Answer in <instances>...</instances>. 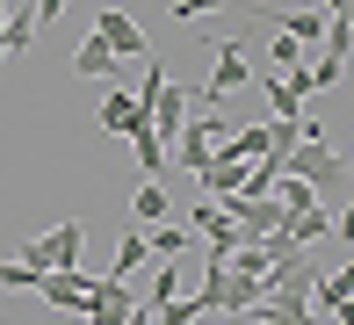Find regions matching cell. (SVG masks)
<instances>
[{
    "instance_id": "1",
    "label": "cell",
    "mask_w": 354,
    "mask_h": 325,
    "mask_svg": "<svg viewBox=\"0 0 354 325\" xmlns=\"http://www.w3.org/2000/svg\"><path fill=\"white\" fill-rule=\"evenodd\" d=\"M282 174L311 181L318 195H340V181H347V159H340V145H333V138H297V145L282 152Z\"/></svg>"
},
{
    "instance_id": "2",
    "label": "cell",
    "mask_w": 354,
    "mask_h": 325,
    "mask_svg": "<svg viewBox=\"0 0 354 325\" xmlns=\"http://www.w3.org/2000/svg\"><path fill=\"white\" fill-rule=\"evenodd\" d=\"M318 260L311 246H297V253H275L268 260V275H261V304H311V282H318Z\"/></svg>"
},
{
    "instance_id": "3",
    "label": "cell",
    "mask_w": 354,
    "mask_h": 325,
    "mask_svg": "<svg viewBox=\"0 0 354 325\" xmlns=\"http://www.w3.org/2000/svg\"><path fill=\"white\" fill-rule=\"evenodd\" d=\"M246 80H253L246 44H232V37H224V44H210V80H203V87L188 94V102H196V109H217L224 94H232V87H246Z\"/></svg>"
},
{
    "instance_id": "4",
    "label": "cell",
    "mask_w": 354,
    "mask_h": 325,
    "mask_svg": "<svg viewBox=\"0 0 354 325\" xmlns=\"http://www.w3.org/2000/svg\"><path fill=\"white\" fill-rule=\"evenodd\" d=\"M80 246H87V224H80V217H66L58 232H37L22 253H15V260H29V268H44V275H51V268H80Z\"/></svg>"
},
{
    "instance_id": "5",
    "label": "cell",
    "mask_w": 354,
    "mask_h": 325,
    "mask_svg": "<svg viewBox=\"0 0 354 325\" xmlns=\"http://www.w3.org/2000/svg\"><path fill=\"white\" fill-rule=\"evenodd\" d=\"M217 203H224V217H232L246 239H268V232H282V224H289L282 195H217Z\"/></svg>"
},
{
    "instance_id": "6",
    "label": "cell",
    "mask_w": 354,
    "mask_h": 325,
    "mask_svg": "<svg viewBox=\"0 0 354 325\" xmlns=\"http://www.w3.org/2000/svg\"><path fill=\"white\" fill-rule=\"evenodd\" d=\"M131 304H138V297L123 289V275H94L80 318H87V325H131Z\"/></svg>"
},
{
    "instance_id": "7",
    "label": "cell",
    "mask_w": 354,
    "mask_h": 325,
    "mask_svg": "<svg viewBox=\"0 0 354 325\" xmlns=\"http://www.w3.org/2000/svg\"><path fill=\"white\" fill-rule=\"evenodd\" d=\"M94 37L109 44L123 65H145V29H138V15H123V8H102L94 15Z\"/></svg>"
},
{
    "instance_id": "8",
    "label": "cell",
    "mask_w": 354,
    "mask_h": 325,
    "mask_svg": "<svg viewBox=\"0 0 354 325\" xmlns=\"http://www.w3.org/2000/svg\"><path fill=\"white\" fill-rule=\"evenodd\" d=\"M217 130H224V116H217V109H196V116L181 123V138H174V159H181L188 174H203V159H210Z\"/></svg>"
},
{
    "instance_id": "9",
    "label": "cell",
    "mask_w": 354,
    "mask_h": 325,
    "mask_svg": "<svg viewBox=\"0 0 354 325\" xmlns=\"http://www.w3.org/2000/svg\"><path fill=\"white\" fill-rule=\"evenodd\" d=\"M87 282H94L87 268H51V275H44V289H37V297L51 304V311H80V304H87Z\"/></svg>"
},
{
    "instance_id": "10",
    "label": "cell",
    "mask_w": 354,
    "mask_h": 325,
    "mask_svg": "<svg viewBox=\"0 0 354 325\" xmlns=\"http://www.w3.org/2000/svg\"><path fill=\"white\" fill-rule=\"evenodd\" d=\"M261 304V275H246V268H232L224 260V282H217V311H253Z\"/></svg>"
},
{
    "instance_id": "11",
    "label": "cell",
    "mask_w": 354,
    "mask_h": 325,
    "mask_svg": "<svg viewBox=\"0 0 354 325\" xmlns=\"http://www.w3.org/2000/svg\"><path fill=\"white\" fill-rule=\"evenodd\" d=\"M145 239H152V260H181L188 246H203V239H196V224H174V217L145 224Z\"/></svg>"
},
{
    "instance_id": "12",
    "label": "cell",
    "mask_w": 354,
    "mask_h": 325,
    "mask_svg": "<svg viewBox=\"0 0 354 325\" xmlns=\"http://www.w3.org/2000/svg\"><path fill=\"white\" fill-rule=\"evenodd\" d=\"M131 152H138V167H145V181H159V174H167V159H174V145L159 138L152 123H145V130H131Z\"/></svg>"
},
{
    "instance_id": "13",
    "label": "cell",
    "mask_w": 354,
    "mask_h": 325,
    "mask_svg": "<svg viewBox=\"0 0 354 325\" xmlns=\"http://www.w3.org/2000/svg\"><path fill=\"white\" fill-rule=\"evenodd\" d=\"M116 65H123V58L109 51L102 37H87V44L73 51V73H80V80H116Z\"/></svg>"
},
{
    "instance_id": "14",
    "label": "cell",
    "mask_w": 354,
    "mask_h": 325,
    "mask_svg": "<svg viewBox=\"0 0 354 325\" xmlns=\"http://www.w3.org/2000/svg\"><path fill=\"white\" fill-rule=\"evenodd\" d=\"M0 289H8V297H37V289H44V268H29V260H0Z\"/></svg>"
},
{
    "instance_id": "15",
    "label": "cell",
    "mask_w": 354,
    "mask_h": 325,
    "mask_svg": "<svg viewBox=\"0 0 354 325\" xmlns=\"http://www.w3.org/2000/svg\"><path fill=\"white\" fill-rule=\"evenodd\" d=\"M275 22H282V37H297V44L326 37V8H297V15H275Z\"/></svg>"
},
{
    "instance_id": "16",
    "label": "cell",
    "mask_w": 354,
    "mask_h": 325,
    "mask_svg": "<svg viewBox=\"0 0 354 325\" xmlns=\"http://www.w3.org/2000/svg\"><path fill=\"white\" fill-rule=\"evenodd\" d=\"M261 325H318V304H253Z\"/></svg>"
},
{
    "instance_id": "17",
    "label": "cell",
    "mask_w": 354,
    "mask_h": 325,
    "mask_svg": "<svg viewBox=\"0 0 354 325\" xmlns=\"http://www.w3.org/2000/svg\"><path fill=\"white\" fill-rule=\"evenodd\" d=\"M340 297H354V260H347L340 275H318V282H311V304H326V311H333Z\"/></svg>"
},
{
    "instance_id": "18",
    "label": "cell",
    "mask_w": 354,
    "mask_h": 325,
    "mask_svg": "<svg viewBox=\"0 0 354 325\" xmlns=\"http://www.w3.org/2000/svg\"><path fill=\"white\" fill-rule=\"evenodd\" d=\"M268 102H275V116H282V123H297V116H304V94L289 87V73H275V80H268Z\"/></svg>"
},
{
    "instance_id": "19",
    "label": "cell",
    "mask_w": 354,
    "mask_h": 325,
    "mask_svg": "<svg viewBox=\"0 0 354 325\" xmlns=\"http://www.w3.org/2000/svg\"><path fill=\"white\" fill-rule=\"evenodd\" d=\"M282 210H289V217L318 210V188H311V181H297V174H282Z\"/></svg>"
},
{
    "instance_id": "20",
    "label": "cell",
    "mask_w": 354,
    "mask_h": 325,
    "mask_svg": "<svg viewBox=\"0 0 354 325\" xmlns=\"http://www.w3.org/2000/svg\"><path fill=\"white\" fill-rule=\"evenodd\" d=\"M131 210H138V224H159V217H167V188H159V181H145V188L131 195Z\"/></svg>"
},
{
    "instance_id": "21",
    "label": "cell",
    "mask_w": 354,
    "mask_h": 325,
    "mask_svg": "<svg viewBox=\"0 0 354 325\" xmlns=\"http://www.w3.org/2000/svg\"><path fill=\"white\" fill-rule=\"evenodd\" d=\"M145 260H152V239H145V232H131V239H123V253H116V268H109V275H131V268H145Z\"/></svg>"
},
{
    "instance_id": "22",
    "label": "cell",
    "mask_w": 354,
    "mask_h": 325,
    "mask_svg": "<svg viewBox=\"0 0 354 325\" xmlns=\"http://www.w3.org/2000/svg\"><path fill=\"white\" fill-rule=\"evenodd\" d=\"M167 297H181V275H174V260H159V275H152V289H145L138 304H167Z\"/></svg>"
},
{
    "instance_id": "23",
    "label": "cell",
    "mask_w": 354,
    "mask_h": 325,
    "mask_svg": "<svg viewBox=\"0 0 354 325\" xmlns=\"http://www.w3.org/2000/svg\"><path fill=\"white\" fill-rule=\"evenodd\" d=\"M152 311H167V325H196L203 318V297H167V304H152Z\"/></svg>"
},
{
    "instance_id": "24",
    "label": "cell",
    "mask_w": 354,
    "mask_h": 325,
    "mask_svg": "<svg viewBox=\"0 0 354 325\" xmlns=\"http://www.w3.org/2000/svg\"><path fill=\"white\" fill-rule=\"evenodd\" d=\"M217 8H232V0H174V15H181V22H203V15H217Z\"/></svg>"
},
{
    "instance_id": "25",
    "label": "cell",
    "mask_w": 354,
    "mask_h": 325,
    "mask_svg": "<svg viewBox=\"0 0 354 325\" xmlns=\"http://www.w3.org/2000/svg\"><path fill=\"white\" fill-rule=\"evenodd\" d=\"M275 65H282V73H297V65H304V44H297V37H275Z\"/></svg>"
},
{
    "instance_id": "26",
    "label": "cell",
    "mask_w": 354,
    "mask_h": 325,
    "mask_svg": "<svg viewBox=\"0 0 354 325\" xmlns=\"http://www.w3.org/2000/svg\"><path fill=\"white\" fill-rule=\"evenodd\" d=\"M58 8H66V0H37V8H29V15H37V29H51V22H58Z\"/></svg>"
},
{
    "instance_id": "27",
    "label": "cell",
    "mask_w": 354,
    "mask_h": 325,
    "mask_svg": "<svg viewBox=\"0 0 354 325\" xmlns=\"http://www.w3.org/2000/svg\"><path fill=\"white\" fill-rule=\"evenodd\" d=\"M340 246H354V203L340 210Z\"/></svg>"
},
{
    "instance_id": "28",
    "label": "cell",
    "mask_w": 354,
    "mask_h": 325,
    "mask_svg": "<svg viewBox=\"0 0 354 325\" xmlns=\"http://www.w3.org/2000/svg\"><path fill=\"white\" fill-rule=\"evenodd\" d=\"M333 318H340V325H354V297H340V304H333Z\"/></svg>"
},
{
    "instance_id": "29",
    "label": "cell",
    "mask_w": 354,
    "mask_h": 325,
    "mask_svg": "<svg viewBox=\"0 0 354 325\" xmlns=\"http://www.w3.org/2000/svg\"><path fill=\"white\" fill-rule=\"evenodd\" d=\"M318 8H326V15H347V8H354V0H318ZM347 22H354V15H347Z\"/></svg>"
}]
</instances>
